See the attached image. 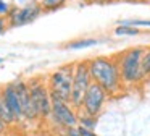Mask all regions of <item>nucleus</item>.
<instances>
[{"mask_svg":"<svg viewBox=\"0 0 150 136\" xmlns=\"http://www.w3.org/2000/svg\"><path fill=\"white\" fill-rule=\"evenodd\" d=\"M89 73L94 83H97L102 89L107 91L110 97H118L124 92L126 86L123 83V78L120 73V65H118L116 55L113 57H92L87 60Z\"/></svg>","mask_w":150,"mask_h":136,"instance_id":"1","label":"nucleus"},{"mask_svg":"<svg viewBox=\"0 0 150 136\" xmlns=\"http://www.w3.org/2000/svg\"><path fill=\"white\" fill-rule=\"evenodd\" d=\"M142 54L144 47H140V45L129 47L116 54L120 73L126 87H136L145 81V74L142 70Z\"/></svg>","mask_w":150,"mask_h":136,"instance_id":"2","label":"nucleus"},{"mask_svg":"<svg viewBox=\"0 0 150 136\" xmlns=\"http://www.w3.org/2000/svg\"><path fill=\"white\" fill-rule=\"evenodd\" d=\"M73 76H74V62L73 63H65L53 70L47 76V84L52 97L68 100L71 97V87H73Z\"/></svg>","mask_w":150,"mask_h":136,"instance_id":"3","label":"nucleus"},{"mask_svg":"<svg viewBox=\"0 0 150 136\" xmlns=\"http://www.w3.org/2000/svg\"><path fill=\"white\" fill-rule=\"evenodd\" d=\"M31 99L34 102L40 120H47L52 115V94H50L47 78L44 76H33L28 79Z\"/></svg>","mask_w":150,"mask_h":136,"instance_id":"4","label":"nucleus"},{"mask_svg":"<svg viewBox=\"0 0 150 136\" xmlns=\"http://www.w3.org/2000/svg\"><path fill=\"white\" fill-rule=\"evenodd\" d=\"M91 84H92V78H91V73H89L87 60L74 62V76H73V87H71L69 104L76 110H81L82 100H84V96Z\"/></svg>","mask_w":150,"mask_h":136,"instance_id":"5","label":"nucleus"},{"mask_svg":"<svg viewBox=\"0 0 150 136\" xmlns=\"http://www.w3.org/2000/svg\"><path fill=\"white\" fill-rule=\"evenodd\" d=\"M52 123L57 126L66 130L78 126V110L68 102V100L52 97V115H50Z\"/></svg>","mask_w":150,"mask_h":136,"instance_id":"6","label":"nucleus"},{"mask_svg":"<svg viewBox=\"0 0 150 136\" xmlns=\"http://www.w3.org/2000/svg\"><path fill=\"white\" fill-rule=\"evenodd\" d=\"M42 8L37 2H31L26 3L23 6H16L11 5L10 11L7 15V21H8V28H21L26 26L29 23L36 21L40 15H42Z\"/></svg>","mask_w":150,"mask_h":136,"instance_id":"7","label":"nucleus"},{"mask_svg":"<svg viewBox=\"0 0 150 136\" xmlns=\"http://www.w3.org/2000/svg\"><path fill=\"white\" fill-rule=\"evenodd\" d=\"M110 96L107 94V91L102 89L97 83L92 81V84L89 86L87 92L84 96V100H82V107L79 112H84L87 115H92V117H98L102 113V110L105 109Z\"/></svg>","mask_w":150,"mask_h":136,"instance_id":"8","label":"nucleus"},{"mask_svg":"<svg viewBox=\"0 0 150 136\" xmlns=\"http://www.w3.org/2000/svg\"><path fill=\"white\" fill-rule=\"evenodd\" d=\"M15 89H16L18 99H20L21 104V110H23V117L24 122L28 123H34L39 122V113H37L36 107H34V102L31 99V92H29V86H28V79H23V78H18L16 81H13Z\"/></svg>","mask_w":150,"mask_h":136,"instance_id":"9","label":"nucleus"},{"mask_svg":"<svg viewBox=\"0 0 150 136\" xmlns=\"http://www.w3.org/2000/svg\"><path fill=\"white\" fill-rule=\"evenodd\" d=\"M0 91H2V96H4L5 102L8 104L10 110L13 112L15 118H16V123H23L24 117H23V110H21V104H20V99H18L16 89H15V84L7 83L4 86H0Z\"/></svg>","mask_w":150,"mask_h":136,"instance_id":"10","label":"nucleus"},{"mask_svg":"<svg viewBox=\"0 0 150 136\" xmlns=\"http://www.w3.org/2000/svg\"><path fill=\"white\" fill-rule=\"evenodd\" d=\"M0 120H2V123H4L7 128L16 125V118H15L13 112L10 110L8 104L5 102L4 96H2V91H0Z\"/></svg>","mask_w":150,"mask_h":136,"instance_id":"11","label":"nucleus"},{"mask_svg":"<svg viewBox=\"0 0 150 136\" xmlns=\"http://www.w3.org/2000/svg\"><path fill=\"white\" fill-rule=\"evenodd\" d=\"M40 5L44 13H50V11H57V10L63 8L68 3V0H36Z\"/></svg>","mask_w":150,"mask_h":136,"instance_id":"12","label":"nucleus"},{"mask_svg":"<svg viewBox=\"0 0 150 136\" xmlns=\"http://www.w3.org/2000/svg\"><path fill=\"white\" fill-rule=\"evenodd\" d=\"M78 126L86 130H91V131H95V126H97V117L87 115L84 112H79L78 110Z\"/></svg>","mask_w":150,"mask_h":136,"instance_id":"13","label":"nucleus"},{"mask_svg":"<svg viewBox=\"0 0 150 136\" xmlns=\"http://www.w3.org/2000/svg\"><path fill=\"white\" fill-rule=\"evenodd\" d=\"M98 39H92V37H87V39H79V41H71L65 45L66 49H73V50H79V49H87V47H92V45H97L98 44Z\"/></svg>","mask_w":150,"mask_h":136,"instance_id":"14","label":"nucleus"},{"mask_svg":"<svg viewBox=\"0 0 150 136\" xmlns=\"http://www.w3.org/2000/svg\"><path fill=\"white\" fill-rule=\"evenodd\" d=\"M113 32H115V36H139V34H142L140 28L126 26V24H118Z\"/></svg>","mask_w":150,"mask_h":136,"instance_id":"15","label":"nucleus"},{"mask_svg":"<svg viewBox=\"0 0 150 136\" xmlns=\"http://www.w3.org/2000/svg\"><path fill=\"white\" fill-rule=\"evenodd\" d=\"M142 70L145 78H150V45L144 47V54H142Z\"/></svg>","mask_w":150,"mask_h":136,"instance_id":"16","label":"nucleus"},{"mask_svg":"<svg viewBox=\"0 0 150 136\" xmlns=\"http://www.w3.org/2000/svg\"><path fill=\"white\" fill-rule=\"evenodd\" d=\"M118 24L134 26V28H150V19H124V21H120Z\"/></svg>","mask_w":150,"mask_h":136,"instance_id":"17","label":"nucleus"},{"mask_svg":"<svg viewBox=\"0 0 150 136\" xmlns=\"http://www.w3.org/2000/svg\"><path fill=\"white\" fill-rule=\"evenodd\" d=\"M11 5L8 2H5V0H0V15L2 16H7L8 11H10Z\"/></svg>","mask_w":150,"mask_h":136,"instance_id":"18","label":"nucleus"},{"mask_svg":"<svg viewBox=\"0 0 150 136\" xmlns=\"http://www.w3.org/2000/svg\"><path fill=\"white\" fill-rule=\"evenodd\" d=\"M8 29V21H7V16H2L0 15V36L5 34Z\"/></svg>","mask_w":150,"mask_h":136,"instance_id":"19","label":"nucleus"},{"mask_svg":"<svg viewBox=\"0 0 150 136\" xmlns=\"http://www.w3.org/2000/svg\"><path fill=\"white\" fill-rule=\"evenodd\" d=\"M65 136H81V131H79L78 126H73V128H66V130H65Z\"/></svg>","mask_w":150,"mask_h":136,"instance_id":"20","label":"nucleus"},{"mask_svg":"<svg viewBox=\"0 0 150 136\" xmlns=\"http://www.w3.org/2000/svg\"><path fill=\"white\" fill-rule=\"evenodd\" d=\"M79 131H81V136H98L95 131H91V130H86V128H81V126H78Z\"/></svg>","mask_w":150,"mask_h":136,"instance_id":"21","label":"nucleus"},{"mask_svg":"<svg viewBox=\"0 0 150 136\" xmlns=\"http://www.w3.org/2000/svg\"><path fill=\"white\" fill-rule=\"evenodd\" d=\"M111 2H115V0H92V3H97V5H107Z\"/></svg>","mask_w":150,"mask_h":136,"instance_id":"22","label":"nucleus"},{"mask_svg":"<svg viewBox=\"0 0 150 136\" xmlns=\"http://www.w3.org/2000/svg\"><path fill=\"white\" fill-rule=\"evenodd\" d=\"M5 131H7V126H5V125H4V123H2V120H0V136L4 135V133H5Z\"/></svg>","mask_w":150,"mask_h":136,"instance_id":"23","label":"nucleus"},{"mask_svg":"<svg viewBox=\"0 0 150 136\" xmlns=\"http://www.w3.org/2000/svg\"><path fill=\"white\" fill-rule=\"evenodd\" d=\"M78 2H81V3H92V0H78Z\"/></svg>","mask_w":150,"mask_h":136,"instance_id":"24","label":"nucleus"},{"mask_svg":"<svg viewBox=\"0 0 150 136\" xmlns=\"http://www.w3.org/2000/svg\"><path fill=\"white\" fill-rule=\"evenodd\" d=\"M137 2H142V3H149L150 0H137Z\"/></svg>","mask_w":150,"mask_h":136,"instance_id":"25","label":"nucleus"},{"mask_svg":"<svg viewBox=\"0 0 150 136\" xmlns=\"http://www.w3.org/2000/svg\"><path fill=\"white\" fill-rule=\"evenodd\" d=\"M4 60H5V58H2V57H0V65L4 63Z\"/></svg>","mask_w":150,"mask_h":136,"instance_id":"26","label":"nucleus"},{"mask_svg":"<svg viewBox=\"0 0 150 136\" xmlns=\"http://www.w3.org/2000/svg\"><path fill=\"white\" fill-rule=\"evenodd\" d=\"M123 2H137V0H123Z\"/></svg>","mask_w":150,"mask_h":136,"instance_id":"27","label":"nucleus"}]
</instances>
